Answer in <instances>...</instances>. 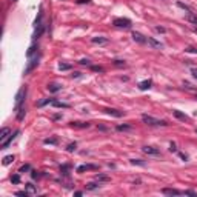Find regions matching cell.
<instances>
[{"label":"cell","instance_id":"cell-1","mask_svg":"<svg viewBox=\"0 0 197 197\" xmlns=\"http://www.w3.org/2000/svg\"><path fill=\"white\" fill-rule=\"evenodd\" d=\"M142 120L146 125H149V126H166V125H168L166 120H159V119H156V117L148 116V114H143L142 116Z\"/></svg>","mask_w":197,"mask_h":197},{"label":"cell","instance_id":"cell-2","mask_svg":"<svg viewBox=\"0 0 197 197\" xmlns=\"http://www.w3.org/2000/svg\"><path fill=\"white\" fill-rule=\"evenodd\" d=\"M26 93H28V88H26V86H22V88L19 89V93H17V96H16V111L23 106V102H25Z\"/></svg>","mask_w":197,"mask_h":197},{"label":"cell","instance_id":"cell-3","mask_svg":"<svg viewBox=\"0 0 197 197\" xmlns=\"http://www.w3.org/2000/svg\"><path fill=\"white\" fill-rule=\"evenodd\" d=\"M112 25L117 26V28H131L132 26V22L130 20V19H126V17H117L112 20Z\"/></svg>","mask_w":197,"mask_h":197},{"label":"cell","instance_id":"cell-4","mask_svg":"<svg viewBox=\"0 0 197 197\" xmlns=\"http://www.w3.org/2000/svg\"><path fill=\"white\" fill-rule=\"evenodd\" d=\"M37 65H39V56H36L34 59H31V60L28 62V65H26V68H25V75L31 73L34 68H37Z\"/></svg>","mask_w":197,"mask_h":197},{"label":"cell","instance_id":"cell-5","mask_svg":"<svg viewBox=\"0 0 197 197\" xmlns=\"http://www.w3.org/2000/svg\"><path fill=\"white\" fill-rule=\"evenodd\" d=\"M19 134H20V131H16L14 134H9V137L6 139L5 142H2V143H0V149H6V148H8V146L11 145V143H13V140L16 139Z\"/></svg>","mask_w":197,"mask_h":197},{"label":"cell","instance_id":"cell-6","mask_svg":"<svg viewBox=\"0 0 197 197\" xmlns=\"http://www.w3.org/2000/svg\"><path fill=\"white\" fill-rule=\"evenodd\" d=\"M142 151L145 154H148V156H159V154H160V149L156 146H143Z\"/></svg>","mask_w":197,"mask_h":197},{"label":"cell","instance_id":"cell-7","mask_svg":"<svg viewBox=\"0 0 197 197\" xmlns=\"http://www.w3.org/2000/svg\"><path fill=\"white\" fill-rule=\"evenodd\" d=\"M96 171V169H98L97 165H93V163H85V165H80L77 168V173H83V171Z\"/></svg>","mask_w":197,"mask_h":197},{"label":"cell","instance_id":"cell-8","mask_svg":"<svg viewBox=\"0 0 197 197\" xmlns=\"http://www.w3.org/2000/svg\"><path fill=\"white\" fill-rule=\"evenodd\" d=\"M162 192L166 196H183V191H179V189H174V188H163Z\"/></svg>","mask_w":197,"mask_h":197},{"label":"cell","instance_id":"cell-9","mask_svg":"<svg viewBox=\"0 0 197 197\" xmlns=\"http://www.w3.org/2000/svg\"><path fill=\"white\" fill-rule=\"evenodd\" d=\"M48 91L49 93H59V91H62V85L57 82H52V83H48Z\"/></svg>","mask_w":197,"mask_h":197},{"label":"cell","instance_id":"cell-10","mask_svg":"<svg viewBox=\"0 0 197 197\" xmlns=\"http://www.w3.org/2000/svg\"><path fill=\"white\" fill-rule=\"evenodd\" d=\"M132 39H134V42H137V43L140 45H143V43H146V37L143 36V34H140V32H132Z\"/></svg>","mask_w":197,"mask_h":197},{"label":"cell","instance_id":"cell-11","mask_svg":"<svg viewBox=\"0 0 197 197\" xmlns=\"http://www.w3.org/2000/svg\"><path fill=\"white\" fill-rule=\"evenodd\" d=\"M151 85H153V80H151V79H148V80H143V82L139 83V89L140 91H146V89L151 88Z\"/></svg>","mask_w":197,"mask_h":197},{"label":"cell","instance_id":"cell-12","mask_svg":"<svg viewBox=\"0 0 197 197\" xmlns=\"http://www.w3.org/2000/svg\"><path fill=\"white\" fill-rule=\"evenodd\" d=\"M105 112L109 114V116H114V117H122V116H125V112L119 111V109H114V108H106V109H105Z\"/></svg>","mask_w":197,"mask_h":197},{"label":"cell","instance_id":"cell-13","mask_svg":"<svg viewBox=\"0 0 197 197\" xmlns=\"http://www.w3.org/2000/svg\"><path fill=\"white\" fill-rule=\"evenodd\" d=\"M173 114H174V117H176V119L182 120V122H188V120H189V117H188L186 114H183V112L177 111V109H174V111H173Z\"/></svg>","mask_w":197,"mask_h":197},{"label":"cell","instance_id":"cell-14","mask_svg":"<svg viewBox=\"0 0 197 197\" xmlns=\"http://www.w3.org/2000/svg\"><path fill=\"white\" fill-rule=\"evenodd\" d=\"M43 31H45V23H42V25H39V26H36V31H34V40H37L39 37L43 34Z\"/></svg>","mask_w":197,"mask_h":197},{"label":"cell","instance_id":"cell-15","mask_svg":"<svg viewBox=\"0 0 197 197\" xmlns=\"http://www.w3.org/2000/svg\"><path fill=\"white\" fill-rule=\"evenodd\" d=\"M9 134H11V130H9V128H2V131H0V143L5 142V140L9 137Z\"/></svg>","mask_w":197,"mask_h":197},{"label":"cell","instance_id":"cell-16","mask_svg":"<svg viewBox=\"0 0 197 197\" xmlns=\"http://www.w3.org/2000/svg\"><path fill=\"white\" fill-rule=\"evenodd\" d=\"M146 43L151 45L153 48H163V45H162L160 42H157L156 39H153V37H148V39H146Z\"/></svg>","mask_w":197,"mask_h":197},{"label":"cell","instance_id":"cell-17","mask_svg":"<svg viewBox=\"0 0 197 197\" xmlns=\"http://www.w3.org/2000/svg\"><path fill=\"white\" fill-rule=\"evenodd\" d=\"M52 102H54V100H52V98H42V100H39V102H37V106H39V108H42V106H45V105H51Z\"/></svg>","mask_w":197,"mask_h":197},{"label":"cell","instance_id":"cell-18","mask_svg":"<svg viewBox=\"0 0 197 197\" xmlns=\"http://www.w3.org/2000/svg\"><path fill=\"white\" fill-rule=\"evenodd\" d=\"M91 42H93V43L102 45V43H108V39H106V37H93V39H91Z\"/></svg>","mask_w":197,"mask_h":197},{"label":"cell","instance_id":"cell-19","mask_svg":"<svg viewBox=\"0 0 197 197\" xmlns=\"http://www.w3.org/2000/svg\"><path fill=\"white\" fill-rule=\"evenodd\" d=\"M37 49H39V46H37L36 43H34V45H31V46H29V49H28V51H26V57H28V59H31V56H32L34 52L37 51Z\"/></svg>","mask_w":197,"mask_h":197},{"label":"cell","instance_id":"cell-20","mask_svg":"<svg viewBox=\"0 0 197 197\" xmlns=\"http://www.w3.org/2000/svg\"><path fill=\"white\" fill-rule=\"evenodd\" d=\"M97 188H100V182H89L88 185H86V189L88 191H94V189H97Z\"/></svg>","mask_w":197,"mask_h":197},{"label":"cell","instance_id":"cell-21","mask_svg":"<svg viewBox=\"0 0 197 197\" xmlns=\"http://www.w3.org/2000/svg\"><path fill=\"white\" fill-rule=\"evenodd\" d=\"M25 114H26L25 106H22L20 109H17V120H23L25 119Z\"/></svg>","mask_w":197,"mask_h":197},{"label":"cell","instance_id":"cell-22","mask_svg":"<svg viewBox=\"0 0 197 197\" xmlns=\"http://www.w3.org/2000/svg\"><path fill=\"white\" fill-rule=\"evenodd\" d=\"M51 105H52V106H56V108H69V105H68V103H63V102H59V100H54Z\"/></svg>","mask_w":197,"mask_h":197},{"label":"cell","instance_id":"cell-23","mask_svg":"<svg viewBox=\"0 0 197 197\" xmlns=\"http://www.w3.org/2000/svg\"><path fill=\"white\" fill-rule=\"evenodd\" d=\"M25 186H26V191H28L29 194H37V188L34 186L32 183H26Z\"/></svg>","mask_w":197,"mask_h":197},{"label":"cell","instance_id":"cell-24","mask_svg":"<svg viewBox=\"0 0 197 197\" xmlns=\"http://www.w3.org/2000/svg\"><path fill=\"white\" fill-rule=\"evenodd\" d=\"M177 6H179V8H182V9H185V11H186V13H188V16H189V14H192V9L189 8L188 5H185V3H182V2H177Z\"/></svg>","mask_w":197,"mask_h":197},{"label":"cell","instance_id":"cell-25","mask_svg":"<svg viewBox=\"0 0 197 197\" xmlns=\"http://www.w3.org/2000/svg\"><path fill=\"white\" fill-rule=\"evenodd\" d=\"M71 126L74 128H89V123H83V122H73Z\"/></svg>","mask_w":197,"mask_h":197},{"label":"cell","instance_id":"cell-26","mask_svg":"<svg viewBox=\"0 0 197 197\" xmlns=\"http://www.w3.org/2000/svg\"><path fill=\"white\" fill-rule=\"evenodd\" d=\"M131 165H139V166H146V163L143 160H140V159H131Z\"/></svg>","mask_w":197,"mask_h":197},{"label":"cell","instance_id":"cell-27","mask_svg":"<svg viewBox=\"0 0 197 197\" xmlns=\"http://www.w3.org/2000/svg\"><path fill=\"white\" fill-rule=\"evenodd\" d=\"M13 160H14V156H6V157H3L2 163L6 166V165H9V163H11V162H13Z\"/></svg>","mask_w":197,"mask_h":197},{"label":"cell","instance_id":"cell-28","mask_svg":"<svg viewBox=\"0 0 197 197\" xmlns=\"http://www.w3.org/2000/svg\"><path fill=\"white\" fill-rule=\"evenodd\" d=\"M59 69L60 71H68V69H71V65L69 63H59Z\"/></svg>","mask_w":197,"mask_h":197},{"label":"cell","instance_id":"cell-29","mask_svg":"<svg viewBox=\"0 0 197 197\" xmlns=\"http://www.w3.org/2000/svg\"><path fill=\"white\" fill-rule=\"evenodd\" d=\"M96 180L97 182H108L109 177L108 176H103V174H100V176H96Z\"/></svg>","mask_w":197,"mask_h":197},{"label":"cell","instance_id":"cell-30","mask_svg":"<svg viewBox=\"0 0 197 197\" xmlns=\"http://www.w3.org/2000/svg\"><path fill=\"white\" fill-rule=\"evenodd\" d=\"M57 142H59V140L56 139V137H52V139H45V143H46V145H48V143H49V145H57Z\"/></svg>","mask_w":197,"mask_h":197},{"label":"cell","instance_id":"cell-31","mask_svg":"<svg viewBox=\"0 0 197 197\" xmlns=\"http://www.w3.org/2000/svg\"><path fill=\"white\" fill-rule=\"evenodd\" d=\"M183 86H185V88H186L188 91H196V93H197V89H196V88H194V86H192L189 82H183Z\"/></svg>","mask_w":197,"mask_h":197},{"label":"cell","instance_id":"cell-32","mask_svg":"<svg viewBox=\"0 0 197 197\" xmlns=\"http://www.w3.org/2000/svg\"><path fill=\"white\" fill-rule=\"evenodd\" d=\"M11 182H13V183H19V182H20V176H19V174H14V176L11 177Z\"/></svg>","mask_w":197,"mask_h":197},{"label":"cell","instance_id":"cell-33","mask_svg":"<svg viewBox=\"0 0 197 197\" xmlns=\"http://www.w3.org/2000/svg\"><path fill=\"white\" fill-rule=\"evenodd\" d=\"M16 196H20V197H28V196H29V192H28V191H17V192H16Z\"/></svg>","mask_w":197,"mask_h":197},{"label":"cell","instance_id":"cell-34","mask_svg":"<svg viewBox=\"0 0 197 197\" xmlns=\"http://www.w3.org/2000/svg\"><path fill=\"white\" fill-rule=\"evenodd\" d=\"M130 125H119V126H117V131H123V130H130Z\"/></svg>","mask_w":197,"mask_h":197},{"label":"cell","instance_id":"cell-35","mask_svg":"<svg viewBox=\"0 0 197 197\" xmlns=\"http://www.w3.org/2000/svg\"><path fill=\"white\" fill-rule=\"evenodd\" d=\"M75 148H77L75 143H69V145H68V151H69V153H73V151H75Z\"/></svg>","mask_w":197,"mask_h":197},{"label":"cell","instance_id":"cell-36","mask_svg":"<svg viewBox=\"0 0 197 197\" xmlns=\"http://www.w3.org/2000/svg\"><path fill=\"white\" fill-rule=\"evenodd\" d=\"M114 65H116V66H125L126 63H125L123 60H114Z\"/></svg>","mask_w":197,"mask_h":197},{"label":"cell","instance_id":"cell-37","mask_svg":"<svg viewBox=\"0 0 197 197\" xmlns=\"http://www.w3.org/2000/svg\"><path fill=\"white\" fill-rule=\"evenodd\" d=\"M29 169H31V166H29V165H23V166L20 168V171H19V173H25V171H29Z\"/></svg>","mask_w":197,"mask_h":197},{"label":"cell","instance_id":"cell-38","mask_svg":"<svg viewBox=\"0 0 197 197\" xmlns=\"http://www.w3.org/2000/svg\"><path fill=\"white\" fill-rule=\"evenodd\" d=\"M79 63H80V65H91V60L89 59H82Z\"/></svg>","mask_w":197,"mask_h":197},{"label":"cell","instance_id":"cell-39","mask_svg":"<svg viewBox=\"0 0 197 197\" xmlns=\"http://www.w3.org/2000/svg\"><path fill=\"white\" fill-rule=\"evenodd\" d=\"M169 151H171V153H177V146H176V143H171V145H169Z\"/></svg>","mask_w":197,"mask_h":197},{"label":"cell","instance_id":"cell-40","mask_svg":"<svg viewBox=\"0 0 197 197\" xmlns=\"http://www.w3.org/2000/svg\"><path fill=\"white\" fill-rule=\"evenodd\" d=\"M31 177H32V179H39V177H40V174L32 169V171H31Z\"/></svg>","mask_w":197,"mask_h":197},{"label":"cell","instance_id":"cell-41","mask_svg":"<svg viewBox=\"0 0 197 197\" xmlns=\"http://www.w3.org/2000/svg\"><path fill=\"white\" fill-rule=\"evenodd\" d=\"M69 168H71L69 165H63V166H62V173H63V174H68V169H69Z\"/></svg>","mask_w":197,"mask_h":197},{"label":"cell","instance_id":"cell-42","mask_svg":"<svg viewBox=\"0 0 197 197\" xmlns=\"http://www.w3.org/2000/svg\"><path fill=\"white\" fill-rule=\"evenodd\" d=\"M186 51L188 52H192V54H197V48H192V46H188Z\"/></svg>","mask_w":197,"mask_h":197},{"label":"cell","instance_id":"cell-43","mask_svg":"<svg viewBox=\"0 0 197 197\" xmlns=\"http://www.w3.org/2000/svg\"><path fill=\"white\" fill-rule=\"evenodd\" d=\"M93 68V71H98V73H103V68L102 66H91Z\"/></svg>","mask_w":197,"mask_h":197},{"label":"cell","instance_id":"cell-44","mask_svg":"<svg viewBox=\"0 0 197 197\" xmlns=\"http://www.w3.org/2000/svg\"><path fill=\"white\" fill-rule=\"evenodd\" d=\"M191 74L194 79H197V68H191Z\"/></svg>","mask_w":197,"mask_h":197},{"label":"cell","instance_id":"cell-45","mask_svg":"<svg viewBox=\"0 0 197 197\" xmlns=\"http://www.w3.org/2000/svg\"><path fill=\"white\" fill-rule=\"evenodd\" d=\"M156 31H157V32H165L166 29H165V28H162V26H156Z\"/></svg>","mask_w":197,"mask_h":197},{"label":"cell","instance_id":"cell-46","mask_svg":"<svg viewBox=\"0 0 197 197\" xmlns=\"http://www.w3.org/2000/svg\"><path fill=\"white\" fill-rule=\"evenodd\" d=\"M179 156L182 157V160H185V162H186V160H188V156H186V154H183V153H180V154H179Z\"/></svg>","mask_w":197,"mask_h":197},{"label":"cell","instance_id":"cell-47","mask_svg":"<svg viewBox=\"0 0 197 197\" xmlns=\"http://www.w3.org/2000/svg\"><path fill=\"white\" fill-rule=\"evenodd\" d=\"M79 5H82V3H91V0H77Z\"/></svg>","mask_w":197,"mask_h":197},{"label":"cell","instance_id":"cell-48","mask_svg":"<svg viewBox=\"0 0 197 197\" xmlns=\"http://www.w3.org/2000/svg\"><path fill=\"white\" fill-rule=\"evenodd\" d=\"M196 100H197V93H196Z\"/></svg>","mask_w":197,"mask_h":197},{"label":"cell","instance_id":"cell-49","mask_svg":"<svg viewBox=\"0 0 197 197\" xmlns=\"http://www.w3.org/2000/svg\"><path fill=\"white\" fill-rule=\"evenodd\" d=\"M13 2H16V0H13Z\"/></svg>","mask_w":197,"mask_h":197},{"label":"cell","instance_id":"cell-50","mask_svg":"<svg viewBox=\"0 0 197 197\" xmlns=\"http://www.w3.org/2000/svg\"><path fill=\"white\" fill-rule=\"evenodd\" d=\"M196 132H197V130H196Z\"/></svg>","mask_w":197,"mask_h":197}]
</instances>
